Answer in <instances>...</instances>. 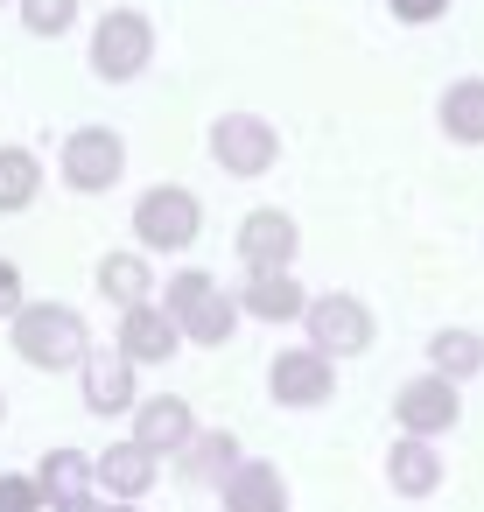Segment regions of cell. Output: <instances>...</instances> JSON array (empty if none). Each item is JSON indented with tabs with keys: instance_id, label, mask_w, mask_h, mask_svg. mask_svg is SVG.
Instances as JSON below:
<instances>
[{
	"instance_id": "6da1fadb",
	"label": "cell",
	"mask_w": 484,
	"mask_h": 512,
	"mask_svg": "<svg viewBox=\"0 0 484 512\" xmlns=\"http://www.w3.org/2000/svg\"><path fill=\"white\" fill-rule=\"evenodd\" d=\"M155 295H162V309L176 316L183 344H204V351L232 344V330L246 323L239 295H225V281H218V274H204V267H183V274H169V288H155Z\"/></svg>"
},
{
	"instance_id": "7a4b0ae2",
	"label": "cell",
	"mask_w": 484,
	"mask_h": 512,
	"mask_svg": "<svg viewBox=\"0 0 484 512\" xmlns=\"http://www.w3.org/2000/svg\"><path fill=\"white\" fill-rule=\"evenodd\" d=\"M8 344L36 372H78V358L92 351V330H85V316L71 302H22L8 316Z\"/></svg>"
},
{
	"instance_id": "3957f363",
	"label": "cell",
	"mask_w": 484,
	"mask_h": 512,
	"mask_svg": "<svg viewBox=\"0 0 484 512\" xmlns=\"http://www.w3.org/2000/svg\"><path fill=\"white\" fill-rule=\"evenodd\" d=\"M204 239V204H197V190H183V183H155V190H141L134 197V246L155 260V253H190Z\"/></svg>"
},
{
	"instance_id": "277c9868",
	"label": "cell",
	"mask_w": 484,
	"mask_h": 512,
	"mask_svg": "<svg viewBox=\"0 0 484 512\" xmlns=\"http://www.w3.org/2000/svg\"><path fill=\"white\" fill-rule=\"evenodd\" d=\"M57 176H64V190H78V197L113 190V183L127 176V141H120V127H99V120L71 127L64 148H57Z\"/></svg>"
},
{
	"instance_id": "5b68a950",
	"label": "cell",
	"mask_w": 484,
	"mask_h": 512,
	"mask_svg": "<svg viewBox=\"0 0 484 512\" xmlns=\"http://www.w3.org/2000/svg\"><path fill=\"white\" fill-rule=\"evenodd\" d=\"M148 64H155V22H148L141 8L99 15V29H92V71H99L106 85H134Z\"/></svg>"
},
{
	"instance_id": "8992f818",
	"label": "cell",
	"mask_w": 484,
	"mask_h": 512,
	"mask_svg": "<svg viewBox=\"0 0 484 512\" xmlns=\"http://www.w3.org/2000/svg\"><path fill=\"white\" fill-rule=\"evenodd\" d=\"M211 162L239 183H260L281 162V127L260 120V113H218L211 120Z\"/></svg>"
},
{
	"instance_id": "52a82bcc",
	"label": "cell",
	"mask_w": 484,
	"mask_h": 512,
	"mask_svg": "<svg viewBox=\"0 0 484 512\" xmlns=\"http://www.w3.org/2000/svg\"><path fill=\"white\" fill-rule=\"evenodd\" d=\"M302 330H309L316 351H330V358H358V351H372L379 316L365 309V295H309Z\"/></svg>"
},
{
	"instance_id": "ba28073f",
	"label": "cell",
	"mask_w": 484,
	"mask_h": 512,
	"mask_svg": "<svg viewBox=\"0 0 484 512\" xmlns=\"http://www.w3.org/2000/svg\"><path fill=\"white\" fill-rule=\"evenodd\" d=\"M393 421H400V435H449L456 421H463V379H449V372H421V379H407L400 393H393Z\"/></svg>"
},
{
	"instance_id": "9c48e42d",
	"label": "cell",
	"mask_w": 484,
	"mask_h": 512,
	"mask_svg": "<svg viewBox=\"0 0 484 512\" xmlns=\"http://www.w3.org/2000/svg\"><path fill=\"white\" fill-rule=\"evenodd\" d=\"M78 386H85V414H134V400H141V365L120 351V344H92L85 358H78Z\"/></svg>"
},
{
	"instance_id": "30bf717a",
	"label": "cell",
	"mask_w": 484,
	"mask_h": 512,
	"mask_svg": "<svg viewBox=\"0 0 484 512\" xmlns=\"http://www.w3.org/2000/svg\"><path fill=\"white\" fill-rule=\"evenodd\" d=\"M267 393H274V407H323V400L337 393V358L316 351V344L274 351V365H267Z\"/></svg>"
},
{
	"instance_id": "8fae6325",
	"label": "cell",
	"mask_w": 484,
	"mask_h": 512,
	"mask_svg": "<svg viewBox=\"0 0 484 512\" xmlns=\"http://www.w3.org/2000/svg\"><path fill=\"white\" fill-rule=\"evenodd\" d=\"M232 253H239V267H246V274L295 267V253H302V225H295L288 211L260 204V211H246V218H239V239H232Z\"/></svg>"
},
{
	"instance_id": "7c38bea8",
	"label": "cell",
	"mask_w": 484,
	"mask_h": 512,
	"mask_svg": "<svg viewBox=\"0 0 484 512\" xmlns=\"http://www.w3.org/2000/svg\"><path fill=\"white\" fill-rule=\"evenodd\" d=\"M134 365H169L176 358V344H183V330H176V316L148 295V302H127L120 309V337H113Z\"/></svg>"
},
{
	"instance_id": "4fadbf2b",
	"label": "cell",
	"mask_w": 484,
	"mask_h": 512,
	"mask_svg": "<svg viewBox=\"0 0 484 512\" xmlns=\"http://www.w3.org/2000/svg\"><path fill=\"white\" fill-rule=\"evenodd\" d=\"M92 484H99L106 498H148V491L162 484V456L127 435V442H113V449L92 456Z\"/></svg>"
},
{
	"instance_id": "5bb4252c",
	"label": "cell",
	"mask_w": 484,
	"mask_h": 512,
	"mask_svg": "<svg viewBox=\"0 0 484 512\" xmlns=\"http://www.w3.org/2000/svg\"><path fill=\"white\" fill-rule=\"evenodd\" d=\"M197 435V414H190V400L183 393H148V400H134V442H148L162 463H176V449Z\"/></svg>"
},
{
	"instance_id": "9a60e30c",
	"label": "cell",
	"mask_w": 484,
	"mask_h": 512,
	"mask_svg": "<svg viewBox=\"0 0 484 512\" xmlns=\"http://www.w3.org/2000/svg\"><path fill=\"white\" fill-rule=\"evenodd\" d=\"M442 477H449V463H442L435 435H400V442L386 449V484H393V498H435Z\"/></svg>"
},
{
	"instance_id": "2e32d148",
	"label": "cell",
	"mask_w": 484,
	"mask_h": 512,
	"mask_svg": "<svg viewBox=\"0 0 484 512\" xmlns=\"http://www.w3.org/2000/svg\"><path fill=\"white\" fill-rule=\"evenodd\" d=\"M218 498H225V512H288V477L260 456H239L218 477Z\"/></svg>"
},
{
	"instance_id": "e0dca14e",
	"label": "cell",
	"mask_w": 484,
	"mask_h": 512,
	"mask_svg": "<svg viewBox=\"0 0 484 512\" xmlns=\"http://www.w3.org/2000/svg\"><path fill=\"white\" fill-rule=\"evenodd\" d=\"M239 309H246L253 323H302V309H309V288L295 281V267H267V274H246V288H239Z\"/></svg>"
},
{
	"instance_id": "ac0fdd59",
	"label": "cell",
	"mask_w": 484,
	"mask_h": 512,
	"mask_svg": "<svg viewBox=\"0 0 484 512\" xmlns=\"http://www.w3.org/2000/svg\"><path fill=\"white\" fill-rule=\"evenodd\" d=\"M435 120L456 148H484V78H456L442 99H435Z\"/></svg>"
},
{
	"instance_id": "d6986e66",
	"label": "cell",
	"mask_w": 484,
	"mask_h": 512,
	"mask_svg": "<svg viewBox=\"0 0 484 512\" xmlns=\"http://www.w3.org/2000/svg\"><path fill=\"white\" fill-rule=\"evenodd\" d=\"M92 281H99V295H106L113 309H127V302H148V295H155V267H148V253H141V246L106 253Z\"/></svg>"
},
{
	"instance_id": "ffe728a7",
	"label": "cell",
	"mask_w": 484,
	"mask_h": 512,
	"mask_svg": "<svg viewBox=\"0 0 484 512\" xmlns=\"http://www.w3.org/2000/svg\"><path fill=\"white\" fill-rule=\"evenodd\" d=\"M239 456H246V449H239V435H232V428H197V435L176 449V463H183V477H190V484H218Z\"/></svg>"
},
{
	"instance_id": "44dd1931",
	"label": "cell",
	"mask_w": 484,
	"mask_h": 512,
	"mask_svg": "<svg viewBox=\"0 0 484 512\" xmlns=\"http://www.w3.org/2000/svg\"><path fill=\"white\" fill-rule=\"evenodd\" d=\"M43 197V155L36 148H0V218H15V211H29Z\"/></svg>"
},
{
	"instance_id": "7402d4cb",
	"label": "cell",
	"mask_w": 484,
	"mask_h": 512,
	"mask_svg": "<svg viewBox=\"0 0 484 512\" xmlns=\"http://www.w3.org/2000/svg\"><path fill=\"white\" fill-rule=\"evenodd\" d=\"M36 484H43L50 505H57V498H78V491H99V484H92V456L71 449V442H57V449L36 463Z\"/></svg>"
},
{
	"instance_id": "603a6c76",
	"label": "cell",
	"mask_w": 484,
	"mask_h": 512,
	"mask_svg": "<svg viewBox=\"0 0 484 512\" xmlns=\"http://www.w3.org/2000/svg\"><path fill=\"white\" fill-rule=\"evenodd\" d=\"M428 365L449 372V379H477V372H484V337L463 330V323H456V330H435V337H428Z\"/></svg>"
},
{
	"instance_id": "cb8c5ba5",
	"label": "cell",
	"mask_w": 484,
	"mask_h": 512,
	"mask_svg": "<svg viewBox=\"0 0 484 512\" xmlns=\"http://www.w3.org/2000/svg\"><path fill=\"white\" fill-rule=\"evenodd\" d=\"M15 15L36 43H57V36L78 29V0H15Z\"/></svg>"
},
{
	"instance_id": "d4e9b609",
	"label": "cell",
	"mask_w": 484,
	"mask_h": 512,
	"mask_svg": "<svg viewBox=\"0 0 484 512\" xmlns=\"http://www.w3.org/2000/svg\"><path fill=\"white\" fill-rule=\"evenodd\" d=\"M0 512H50L36 470H0Z\"/></svg>"
},
{
	"instance_id": "484cf974",
	"label": "cell",
	"mask_w": 484,
	"mask_h": 512,
	"mask_svg": "<svg viewBox=\"0 0 484 512\" xmlns=\"http://www.w3.org/2000/svg\"><path fill=\"white\" fill-rule=\"evenodd\" d=\"M22 302H29V281H22V267H15L8 253H0V323H8Z\"/></svg>"
},
{
	"instance_id": "4316f807",
	"label": "cell",
	"mask_w": 484,
	"mask_h": 512,
	"mask_svg": "<svg viewBox=\"0 0 484 512\" xmlns=\"http://www.w3.org/2000/svg\"><path fill=\"white\" fill-rule=\"evenodd\" d=\"M386 8H393V22L428 29V22H442V15H449V0H386Z\"/></svg>"
},
{
	"instance_id": "83f0119b",
	"label": "cell",
	"mask_w": 484,
	"mask_h": 512,
	"mask_svg": "<svg viewBox=\"0 0 484 512\" xmlns=\"http://www.w3.org/2000/svg\"><path fill=\"white\" fill-rule=\"evenodd\" d=\"M50 512H106V491H78V498H57Z\"/></svg>"
},
{
	"instance_id": "f1b7e54d",
	"label": "cell",
	"mask_w": 484,
	"mask_h": 512,
	"mask_svg": "<svg viewBox=\"0 0 484 512\" xmlns=\"http://www.w3.org/2000/svg\"><path fill=\"white\" fill-rule=\"evenodd\" d=\"M106 512H141V498H106Z\"/></svg>"
},
{
	"instance_id": "f546056e",
	"label": "cell",
	"mask_w": 484,
	"mask_h": 512,
	"mask_svg": "<svg viewBox=\"0 0 484 512\" xmlns=\"http://www.w3.org/2000/svg\"><path fill=\"white\" fill-rule=\"evenodd\" d=\"M0 421H8V393H0Z\"/></svg>"
},
{
	"instance_id": "4dcf8cb0",
	"label": "cell",
	"mask_w": 484,
	"mask_h": 512,
	"mask_svg": "<svg viewBox=\"0 0 484 512\" xmlns=\"http://www.w3.org/2000/svg\"><path fill=\"white\" fill-rule=\"evenodd\" d=\"M0 8H8V0H0Z\"/></svg>"
}]
</instances>
